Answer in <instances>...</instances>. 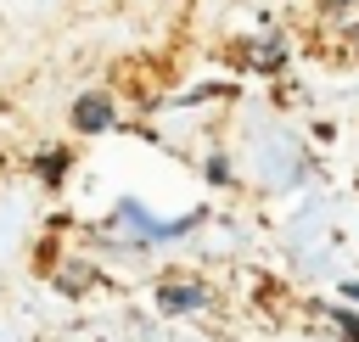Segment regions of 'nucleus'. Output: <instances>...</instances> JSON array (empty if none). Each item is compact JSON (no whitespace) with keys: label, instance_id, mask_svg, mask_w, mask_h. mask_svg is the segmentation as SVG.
I'll list each match as a JSON object with an SVG mask.
<instances>
[{"label":"nucleus","instance_id":"nucleus-1","mask_svg":"<svg viewBox=\"0 0 359 342\" xmlns=\"http://www.w3.org/2000/svg\"><path fill=\"white\" fill-rule=\"evenodd\" d=\"M73 123H79V129H107V123H112V107H107L101 95H84L79 112H73Z\"/></svg>","mask_w":359,"mask_h":342},{"label":"nucleus","instance_id":"nucleus-2","mask_svg":"<svg viewBox=\"0 0 359 342\" xmlns=\"http://www.w3.org/2000/svg\"><path fill=\"white\" fill-rule=\"evenodd\" d=\"M202 292L196 286H163V308H196Z\"/></svg>","mask_w":359,"mask_h":342},{"label":"nucleus","instance_id":"nucleus-3","mask_svg":"<svg viewBox=\"0 0 359 342\" xmlns=\"http://www.w3.org/2000/svg\"><path fill=\"white\" fill-rule=\"evenodd\" d=\"M337 325H342V331H348V336H353V342H359V320H348V314H342V320H337Z\"/></svg>","mask_w":359,"mask_h":342}]
</instances>
